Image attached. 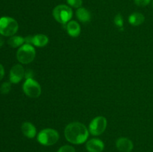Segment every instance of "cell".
<instances>
[{
  "mask_svg": "<svg viewBox=\"0 0 153 152\" xmlns=\"http://www.w3.org/2000/svg\"><path fill=\"white\" fill-rule=\"evenodd\" d=\"M24 43H25V38L19 36H12L7 40V43L12 48L20 47L24 44Z\"/></svg>",
  "mask_w": 153,
  "mask_h": 152,
  "instance_id": "cell-16",
  "label": "cell"
},
{
  "mask_svg": "<svg viewBox=\"0 0 153 152\" xmlns=\"http://www.w3.org/2000/svg\"><path fill=\"white\" fill-rule=\"evenodd\" d=\"M57 152H76V150L73 146L66 145L61 146Z\"/></svg>",
  "mask_w": 153,
  "mask_h": 152,
  "instance_id": "cell-20",
  "label": "cell"
},
{
  "mask_svg": "<svg viewBox=\"0 0 153 152\" xmlns=\"http://www.w3.org/2000/svg\"><path fill=\"white\" fill-rule=\"evenodd\" d=\"M144 20V16L142 13H137V12L131 13L128 16V22L134 26H138V25H141L142 23H143Z\"/></svg>",
  "mask_w": 153,
  "mask_h": 152,
  "instance_id": "cell-15",
  "label": "cell"
},
{
  "mask_svg": "<svg viewBox=\"0 0 153 152\" xmlns=\"http://www.w3.org/2000/svg\"><path fill=\"white\" fill-rule=\"evenodd\" d=\"M68 4L75 8H79L82 5V0H67Z\"/></svg>",
  "mask_w": 153,
  "mask_h": 152,
  "instance_id": "cell-19",
  "label": "cell"
},
{
  "mask_svg": "<svg viewBox=\"0 0 153 152\" xmlns=\"http://www.w3.org/2000/svg\"><path fill=\"white\" fill-rule=\"evenodd\" d=\"M19 25L14 19L8 16L0 18V34L5 37H12L18 31Z\"/></svg>",
  "mask_w": 153,
  "mask_h": 152,
  "instance_id": "cell-2",
  "label": "cell"
},
{
  "mask_svg": "<svg viewBox=\"0 0 153 152\" xmlns=\"http://www.w3.org/2000/svg\"><path fill=\"white\" fill-rule=\"evenodd\" d=\"M67 31L70 36L73 37H76L79 36L81 33V27L77 22L71 20L67 23Z\"/></svg>",
  "mask_w": 153,
  "mask_h": 152,
  "instance_id": "cell-12",
  "label": "cell"
},
{
  "mask_svg": "<svg viewBox=\"0 0 153 152\" xmlns=\"http://www.w3.org/2000/svg\"><path fill=\"white\" fill-rule=\"evenodd\" d=\"M33 72L31 70L28 69L26 72H25V77L26 79L28 78H33Z\"/></svg>",
  "mask_w": 153,
  "mask_h": 152,
  "instance_id": "cell-22",
  "label": "cell"
},
{
  "mask_svg": "<svg viewBox=\"0 0 153 152\" xmlns=\"http://www.w3.org/2000/svg\"><path fill=\"white\" fill-rule=\"evenodd\" d=\"M3 44H4V40H3V38L1 37V35H0V47L2 46Z\"/></svg>",
  "mask_w": 153,
  "mask_h": 152,
  "instance_id": "cell-24",
  "label": "cell"
},
{
  "mask_svg": "<svg viewBox=\"0 0 153 152\" xmlns=\"http://www.w3.org/2000/svg\"><path fill=\"white\" fill-rule=\"evenodd\" d=\"M52 15L57 22L61 24H67L73 16V10L69 6L59 4L54 8Z\"/></svg>",
  "mask_w": 153,
  "mask_h": 152,
  "instance_id": "cell-5",
  "label": "cell"
},
{
  "mask_svg": "<svg viewBox=\"0 0 153 152\" xmlns=\"http://www.w3.org/2000/svg\"><path fill=\"white\" fill-rule=\"evenodd\" d=\"M22 89L25 95L29 98H37L41 94V86L38 82L33 78H28L25 80L22 85Z\"/></svg>",
  "mask_w": 153,
  "mask_h": 152,
  "instance_id": "cell-6",
  "label": "cell"
},
{
  "mask_svg": "<svg viewBox=\"0 0 153 152\" xmlns=\"http://www.w3.org/2000/svg\"><path fill=\"white\" fill-rule=\"evenodd\" d=\"M25 69L21 64L13 66L10 71L9 80L12 83H18L25 77Z\"/></svg>",
  "mask_w": 153,
  "mask_h": 152,
  "instance_id": "cell-8",
  "label": "cell"
},
{
  "mask_svg": "<svg viewBox=\"0 0 153 152\" xmlns=\"http://www.w3.org/2000/svg\"><path fill=\"white\" fill-rule=\"evenodd\" d=\"M104 148V142L99 139H91L86 143V149L88 152H102Z\"/></svg>",
  "mask_w": 153,
  "mask_h": 152,
  "instance_id": "cell-9",
  "label": "cell"
},
{
  "mask_svg": "<svg viewBox=\"0 0 153 152\" xmlns=\"http://www.w3.org/2000/svg\"><path fill=\"white\" fill-rule=\"evenodd\" d=\"M152 7H153V1H152Z\"/></svg>",
  "mask_w": 153,
  "mask_h": 152,
  "instance_id": "cell-25",
  "label": "cell"
},
{
  "mask_svg": "<svg viewBox=\"0 0 153 152\" xmlns=\"http://www.w3.org/2000/svg\"><path fill=\"white\" fill-rule=\"evenodd\" d=\"M107 128V119L104 116H97L91 122L89 132L94 136L101 135Z\"/></svg>",
  "mask_w": 153,
  "mask_h": 152,
  "instance_id": "cell-7",
  "label": "cell"
},
{
  "mask_svg": "<svg viewBox=\"0 0 153 152\" xmlns=\"http://www.w3.org/2000/svg\"><path fill=\"white\" fill-rule=\"evenodd\" d=\"M10 82H4L1 84L0 88V92L2 94H7L10 91L11 89V84Z\"/></svg>",
  "mask_w": 153,
  "mask_h": 152,
  "instance_id": "cell-18",
  "label": "cell"
},
{
  "mask_svg": "<svg viewBox=\"0 0 153 152\" xmlns=\"http://www.w3.org/2000/svg\"><path fill=\"white\" fill-rule=\"evenodd\" d=\"M64 136L69 142L80 145L87 141L89 136V131L87 127L81 122H71L65 128Z\"/></svg>",
  "mask_w": 153,
  "mask_h": 152,
  "instance_id": "cell-1",
  "label": "cell"
},
{
  "mask_svg": "<svg viewBox=\"0 0 153 152\" xmlns=\"http://www.w3.org/2000/svg\"><path fill=\"white\" fill-rule=\"evenodd\" d=\"M116 147L121 152H131L134 148V145L129 139L121 137L117 140Z\"/></svg>",
  "mask_w": 153,
  "mask_h": 152,
  "instance_id": "cell-10",
  "label": "cell"
},
{
  "mask_svg": "<svg viewBox=\"0 0 153 152\" xmlns=\"http://www.w3.org/2000/svg\"><path fill=\"white\" fill-rule=\"evenodd\" d=\"M135 4H137V6H140V7H144L146 6L147 4H149V2L151 1V0H134Z\"/></svg>",
  "mask_w": 153,
  "mask_h": 152,
  "instance_id": "cell-21",
  "label": "cell"
},
{
  "mask_svg": "<svg viewBox=\"0 0 153 152\" xmlns=\"http://www.w3.org/2000/svg\"><path fill=\"white\" fill-rule=\"evenodd\" d=\"M114 21L115 25H116L118 28H120L121 30H123V18L122 15H121L120 13H118V14H117L116 16H115Z\"/></svg>",
  "mask_w": 153,
  "mask_h": 152,
  "instance_id": "cell-17",
  "label": "cell"
},
{
  "mask_svg": "<svg viewBox=\"0 0 153 152\" xmlns=\"http://www.w3.org/2000/svg\"><path fill=\"white\" fill-rule=\"evenodd\" d=\"M59 139V134L52 128H46L40 131L37 135V141L40 144L45 146L55 145Z\"/></svg>",
  "mask_w": 153,
  "mask_h": 152,
  "instance_id": "cell-3",
  "label": "cell"
},
{
  "mask_svg": "<svg viewBox=\"0 0 153 152\" xmlns=\"http://www.w3.org/2000/svg\"><path fill=\"white\" fill-rule=\"evenodd\" d=\"M21 130L22 132L27 138L33 139L36 136L37 134V131H36V128L32 123L28 122H25L22 123V126H21Z\"/></svg>",
  "mask_w": 153,
  "mask_h": 152,
  "instance_id": "cell-11",
  "label": "cell"
},
{
  "mask_svg": "<svg viewBox=\"0 0 153 152\" xmlns=\"http://www.w3.org/2000/svg\"><path fill=\"white\" fill-rule=\"evenodd\" d=\"M36 56V51L34 46L30 44H23L19 48L16 52L18 61L22 64L32 62Z\"/></svg>",
  "mask_w": 153,
  "mask_h": 152,
  "instance_id": "cell-4",
  "label": "cell"
},
{
  "mask_svg": "<svg viewBox=\"0 0 153 152\" xmlns=\"http://www.w3.org/2000/svg\"><path fill=\"white\" fill-rule=\"evenodd\" d=\"M49 43V37L45 34H38L32 37V46L37 47H44Z\"/></svg>",
  "mask_w": 153,
  "mask_h": 152,
  "instance_id": "cell-13",
  "label": "cell"
},
{
  "mask_svg": "<svg viewBox=\"0 0 153 152\" xmlns=\"http://www.w3.org/2000/svg\"><path fill=\"white\" fill-rule=\"evenodd\" d=\"M76 16L79 20L82 22H88L91 19V14L88 10L85 7H79L76 11Z\"/></svg>",
  "mask_w": 153,
  "mask_h": 152,
  "instance_id": "cell-14",
  "label": "cell"
},
{
  "mask_svg": "<svg viewBox=\"0 0 153 152\" xmlns=\"http://www.w3.org/2000/svg\"><path fill=\"white\" fill-rule=\"evenodd\" d=\"M4 67H3V66L0 63V80L4 77Z\"/></svg>",
  "mask_w": 153,
  "mask_h": 152,
  "instance_id": "cell-23",
  "label": "cell"
}]
</instances>
